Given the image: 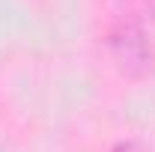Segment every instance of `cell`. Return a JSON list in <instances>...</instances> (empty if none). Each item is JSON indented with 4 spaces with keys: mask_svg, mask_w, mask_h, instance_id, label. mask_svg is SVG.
Masks as SVG:
<instances>
[{
    "mask_svg": "<svg viewBox=\"0 0 155 152\" xmlns=\"http://www.w3.org/2000/svg\"><path fill=\"white\" fill-rule=\"evenodd\" d=\"M114 48L122 60V66H128V69L146 63V39L140 33V27H134V24H125L114 33Z\"/></svg>",
    "mask_w": 155,
    "mask_h": 152,
    "instance_id": "cell-1",
    "label": "cell"
},
{
    "mask_svg": "<svg viewBox=\"0 0 155 152\" xmlns=\"http://www.w3.org/2000/svg\"><path fill=\"white\" fill-rule=\"evenodd\" d=\"M110 152H143L137 143H119V146H114Z\"/></svg>",
    "mask_w": 155,
    "mask_h": 152,
    "instance_id": "cell-2",
    "label": "cell"
},
{
    "mask_svg": "<svg viewBox=\"0 0 155 152\" xmlns=\"http://www.w3.org/2000/svg\"><path fill=\"white\" fill-rule=\"evenodd\" d=\"M149 6H152V15H155V0H149Z\"/></svg>",
    "mask_w": 155,
    "mask_h": 152,
    "instance_id": "cell-3",
    "label": "cell"
}]
</instances>
